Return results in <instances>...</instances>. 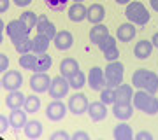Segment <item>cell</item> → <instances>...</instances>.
Here are the masks:
<instances>
[{"label": "cell", "instance_id": "obj_1", "mask_svg": "<svg viewBox=\"0 0 158 140\" xmlns=\"http://www.w3.org/2000/svg\"><path fill=\"white\" fill-rule=\"evenodd\" d=\"M132 86L137 90H144L151 95L158 93V75L153 70L146 68H137L132 75Z\"/></svg>", "mask_w": 158, "mask_h": 140}, {"label": "cell", "instance_id": "obj_2", "mask_svg": "<svg viewBox=\"0 0 158 140\" xmlns=\"http://www.w3.org/2000/svg\"><path fill=\"white\" fill-rule=\"evenodd\" d=\"M132 103H134V107H135L137 110L144 112L148 116H155L158 112V98L144 90H137L134 93Z\"/></svg>", "mask_w": 158, "mask_h": 140}, {"label": "cell", "instance_id": "obj_3", "mask_svg": "<svg viewBox=\"0 0 158 140\" xmlns=\"http://www.w3.org/2000/svg\"><path fill=\"white\" fill-rule=\"evenodd\" d=\"M125 16H127V19L130 23H134L135 26H144L151 19V14L144 7L142 2H130V4H127V7H125Z\"/></svg>", "mask_w": 158, "mask_h": 140}, {"label": "cell", "instance_id": "obj_4", "mask_svg": "<svg viewBox=\"0 0 158 140\" xmlns=\"http://www.w3.org/2000/svg\"><path fill=\"white\" fill-rule=\"evenodd\" d=\"M123 63L121 62H109L107 67L104 68V74H106V81H107V88H118L119 84L123 82Z\"/></svg>", "mask_w": 158, "mask_h": 140}, {"label": "cell", "instance_id": "obj_5", "mask_svg": "<svg viewBox=\"0 0 158 140\" xmlns=\"http://www.w3.org/2000/svg\"><path fill=\"white\" fill-rule=\"evenodd\" d=\"M6 34H7V37L12 40V44H14L18 40H23V39L28 37L30 28H27V25L18 18V19H12V21H9L6 25Z\"/></svg>", "mask_w": 158, "mask_h": 140}, {"label": "cell", "instance_id": "obj_6", "mask_svg": "<svg viewBox=\"0 0 158 140\" xmlns=\"http://www.w3.org/2000/svg\"><path fill=\"white\" fill-rule=\"evenodd\" d=\"M69 90H70V82H69V79L63 77L62 74H60V75H56V77H53L48 93H49L51 98H55V100H62V98H65V96L69 95Z\"/></svg>", "mask_w": 158, "mask_h": 140}, {"label": "cell", "instance_id": "obj_7", "mask_svg": "<svg viewBox=\"0 0 158 140\" xmlns=\"http://www.w3.org/2000/svg\"><path fill=\"white\" fill-rule=\"evenodd\" d=\"M51 81L53 79L48 75V72H34L32 77H30V90L34 93H46L49 91V86H51Z\"/></svg>", "mask_w": 158, "mask_h": 140}, {"label": "cell", "instance_id": "obj_8", "mask_svg": "<svg viewBox=\"0 0 158 140\" xmlns=\"http://www.w3.org/2000/svg\"><path fill=\"white\" fill-rule=\"evenodd\" d=\"M2 88L7 91H16L21 88L23 84V75L21 72H18V70H7V72L2 74Z\"/></svg>", "mask_w": 158, "mask_h": 140}, {"label": "cell", "instance_id": "obj_9", "mask_svg": "<svg viewBox=\"0 0 158 140\" xmlns=\"http://www.w3.org/2000/svg\"><path fill=\"white\" fill-rule=\"evenodd\" d=\"M88 86L93 91H102L104 88H107V81H106V74L100 67H93L88 72Z\"/></svg>", "mask_w": 158, "mask_h": 140}, {"label": "cell", "instance_id": "obj_10", "mask_svg": "<svg viewBox=\"0 0 158 140\" xmlns=\"http://www.w3.org/2000/svg\"><path fill=\"white\" fill-rule=\"evenodd\" d=\"M67 109L69 107L62 100H53L46 107V118L49 121H62L65 118V114H67Z\"/></svg>", "mask_w": 158, "mask_h": 140}, {"label": "cell", "instance_id": "obj_11", "mask_svg": "<svg viewBox=\"0 0 158 140\" xmlns=\"http://www.w3.org/2000/svg\"><path fill=\"white\" fill-rule=\"evenodd\" d=\"M88 98H86L83 93H76V95H72L70 98H69V110L72 112V114H76V116H81V114H85L86 110H88Z\"/></svg>", "mask_w": 158, "mask_h": 140}, {"label": "cell", "instance_id": "obj_12", "mask_svg": "<svg viewBox=\"0 0 158 140\" xmlns=\"http://www.w3.org/2000/svg\"><path fill=\"white\" fill-rule=\"evenodd\" d=\"M88 116L93 123H98V121H104L107 118V107L102 100H97V102H91L88 105Z\"/></svg>", "mask_w": 158, "mask_h": 140}, {"label": "cell", "instance_id": "obj_13", "mask_svg": "<svg viewBox=\"0 0 158 140\" xmlns=\"http://www.w3.org/2000/svg\"><path fill=\"white\" fill-rule=\"evenodd\" d=\"M134 103L128 102V103H121V102H114L113 103V114L114 118L119 119V121H128L132 116H134Z\"/></svg>", "mask_w": 158, "mask_h": 140}, {"label": "cell", "instance_id": "obj_14", "mask_svg": "<svg viewBox=\"0 0 158 140\" xmlns=\"http://www.w3.org/2000/svg\"><path fill=\"white\" fill-rule=\"evenodd\" d=\"M35 30H37V34H42L46 35V37H49L51 40L56 37V26L53 25V23L48 19V16L46 14H40L39 16V21H37V26H35Z\"/></svg>", "mask_w": 158, "mask_h": 140}, {"label": "cell", "instance_id": "obj_15", "mask_svg": "<svg viewBox=\"0 0 158 140\" xmlns=\"http://www.w3.org/2000/svg\"><path fill=\"white\" fill-rule=\"evenodd\" d=\"M53 42H55V47H56L58 51H67L72 47L74 44V37L72 34L69 32V30H60L56 34V37L53 39Z\"/></svg>", "mask_w": 158, "mask_h": 140}, {"label": "cell", "instance_id": "obj_16", "mask_svg": "<svg viewBox=\"0 0 158 140\" xmlns=\"http://www.w3.org/2000/svg\"><path fill=\"white\" fill-rule=\"evenodd\" d=\"M137 34V28L134 23H123V25H119L118 30H116V39L119 42H130V40L135 37Z\"/></svg>", "mask_w": 158, "mask_h": 140}, {"label": "cell", "instance_id": "obj_17", "mask_svg": "<svg viewBox=\"0 0 158 140\" xmlns=\"http://www.w3.org/2000/svg\"><path fill=\"white\" fill-rule=\"evenodd\" d=\"M134 98V86L130 84H119L118 88H114V102H121V103H128Z\"/></svg>", "mask_w": 158, "mask_h": 140}, {"label": "cell", "instance_id": "obj_18", "mask_svg": "<svg viewBox=\"0 0 158 140\" xmlns=\"http://www.w3.org/2000/svg\"><path fill=\"white\" fill-rule=\"evenodd\" d=\"M104 18H106V9H104L102 4H91V6L88 7V14H86L88 23L98 25V23L104 21Z\"/></svg>", "mask_w": 158, "mask_h": 140}, {"label": "cell", "instance_id": "obj_19", "mask_svg": "<svg viewBox=\"0 0 158 140\" xmlns=\"http://www.w3.org/2000/svg\"><path fill=\"white\" fill-rule=\"evenodd\" d=\"M88 9L83 6V2H74L72 6L69 7V19L72 23H81L86 19Z\"/></svg>", "mask_w": 158, "mask_h": 140}, {"label": "cell", "instance_id": "obj_20", "mask_svg": "<svg viewBox=\"0 0 158 140\" xmlns=\"http://www.w3.org/2000/svg\"><path fill=\"white\" fill-rule=\"evenodd\" d=\"M107 35H109V28L106 26L104 23H98V25H93V26L90 28V35H88V37H90L91 44L98 46Z\"/></svg>", "mask_w": 158, "mask_h": 140}, {"label": "cell", "instance_id": "obj_21", "mask_svg": "<svg viewBox=\"0 0 158 140\" xmlns=\"http://www.w3.org/2000/svg\"><path fill=\"white\" fill-rule=\"evenodd\" d=\"M27 114H28V112H27V110H21V109H14V110H11V114H9L11 128H14L16 131H18V130H21V128H25V124L28 123Z\"/></svg>", "mask_w": 158, "mask_h": 140}, {"label": "cell", "instance_id": "obj_22", "mask_svg": "<svg viewBox=\"0 0 158 140\" xmlns=\"http://www.w3.org/2000/svg\"><path fill=\"white\" fill-rule=\"evenodd\" d=\"M153 53V42L151 40H146L142 39L139 40L135 44V47H134V56H135L137 60H146V58H149Z\"/></svg>", "mask_w": 158, "mask_h": 140}, {"label": "cell", "instance_id": "obj_23", "mask_svg": "<svg viewBox=\"0 0 158 140\" xmlns=\"http://www.w3.org/2000/svg\"><path fill=\"white\" fill-rule=\"evenodd\" d=\"M25 100H27V96L23 95L19 90L9 91V95L6 96V105H7V109H11V110H14V109H21V107L25 105Z\"/></svg>", "mask_w": 158, "mask_h": 140}, {"label": "cell", "instance_id": "obj_24", "mask_svg": "<svg viewBox=\"0 0 158 140\" xmlns=\"http://www.w3.org/2000/svg\"><path fill=\"white\" fill-rule=\"evenodd\" d=\"M49 44H51L49 37H46V35H42V34H37L34 39H32V53H35V54L48 53Z\"/></svg>", "mask_w": 158, "mask_h": 140}, {"label": "cell", "instance_id": "obj_25", "mask_svg": "<svg viewBox=\"0 0 158 140\" xmlns=\"http://www.w3.org/2000/svg\"><path fill=\"white\" fill-rule=\"evenodd\" d=\"M79 70V63L77 60H74V58H63L62 63H60V74H62L63 77H70L74 74Z\"/></svg>", "mask_w": 158, "mask_h": 140}, {"label": "cell", "instance_id": "obj_26", "mask_svg": "<svg viewBox=\"0 0 158 140\" xmlns=\"http://www.w3.org/2000/svg\"><path fill=\"white\" fill-rule=\"evenodd\" d=\"M113 137L116 140H132V138H134L132 126H130V124H127L125 121H121V123H119L118 126L113 130Z\"/></svg>", "mask_w": 158, "mask_h": 140}, {"label": "cell", "instance_id": "obj_27", "mask_svg": "<svg viewBox=\"0 0 158 140\" xmlns=\"http://www.w3.org/2000/svg\"><path fill=\"white\" fill-rule=\"evenodd\" d=\"M23 131H25V137H27V138L35 140V138H39L40 135H42V124H40V121L32 119V121H28V123L25 124Z\"/></svg>", "mask_w": 158, "mask_h": 140}, {"label": "cell", "instance_id": "obj_28", "mask_svg": "<svg viewBox=\"0 0 158 140\" xmlns=\"http://www.w3.org/2000/svg\"><path fill=\"white\" fill-rule=\"evenodd\" d=\"M37 56L35 53H27V54L19 56V67L30 72H35V65H37Z\"/></svg>", "mask_w": 158, "mask_h": 140}, {"label": "cell", "instance_id": "obj_29", "mask_svg": "<svg viewBox=\"0 0 158 140\" xmlns=\"http://www.w3.org/2000/svg\"><path fill=\"white\" fill-rule=\"evenodd\" d=\"M53 65V58H51L48 53H42V54L37 56V65H35V72H48Z\"/></svg>", "mask_w": 158, "mask_h": 140}, {"label": "cell", "instance_id": "obj_30", "mask_svg": "<svg viewBox=\"0 0 158 140\" xmlns=\"http://www.w3.org/2000/svg\"><path fill=\"white\" fill-rule=\"evenodd\" d=\"M23 109L28 112V114H35V112H39L40 109V98L37 95H30L27 96V100H25V105Z\"/></svg>", "mask_w": 158, "mask_h": 140}, {"label": "cell", "instance_id": "obj_31", "mask_svg": "<svg viewBox=\"0 0 158 140\" xmlns=\"http://www.w3.org/2000/svg\"><path fill=\"white\" fill-rule=\"evenodd\" d=\"M69 82H70V88H72V90H81V88L86 84V75H85V72L77 70L74 75H70V77H69Z\"/></svg>", "mask_w": 158, "mask_h": 140}, {"label": "cell", "instance_id": "obj_32", "mask_svg": "<svg viewBox=\"0 0 158 140\" xmlns=\"http://www.w3.org/2000/svg\"><path fill=\"white\" fill-rule=\"evenodd\" d=\"M19 19H21L25 25H27V28H35L37 26V21H39V16L35 14V12H32V11H25V12H21V16H19Z\"/></svg>", "mask_w": 158, "mask_h": 140}, {"label": "cell", "instance_id": "obj_33", "mask_svg": "<svg viewBox=\"0 0 158 140\" xmlns=\"http://www.w3.org/2000/svg\"><path fill=\"white\" fill-rule=\"evenodd\" d=\"M14 49H16L19 54H27V53H32V39H30V37H27V39L14 42Z\"/></svg>", "mask_w": 158, "mask_h": 140}, {"label": "cell", "instance_id": "obj_34", "mask_svg": "<svg viewBox=\"0 0 158 140\" xmlns=\"http://www.w3.org/2000/svg\"><path fill=\"white\" fill-rule=\"evenodd\" d=\"M44 2H46V6L55 12L65 11L67 9V4H69V0H44Z\"/></svg>", "mask_w": 158, "mask_h": 140}, {"label": "cell", "instance_id": "obj_35", "mask_svg": "<svg viewBox=\"0 0 158 140\" xmlns=\"http://www.w3.org/2000/svg\"><path fill=\"white\" fill-rule=\"evenodd\" d=\"M100 100L109 105V103H114V88H104L100 91Z\"/></svg>", "mask_w": 158, "mask_h": 140}, {"label": "cell", "instance_id": "obj_36", "mask_svg": "<svg viewBox=\"0 0 158 140\" xmlns=\"http://www.w3.org/2000/svg\"><path fill=\"white\" fill-rule=\"evenodd\" d=\"M104 58H106L107 62H116V60L119 58V49L116 47V46L109 47L107 51H104Z\"/></svg>", "mask_w": 158, "mask_h": 140}, {"label": "cell", "instance_id": "obj_37", "mask_svg": "<svg viewBox=\"0 0 158 140\" xmlns=\"http://www.w3.org/2000/svg\"><path fill=\"white\" fill-rule=\"evenodd\" d=\"M113 46H116V37H113V35H107V37L102 40L100 44H98V49L104 53V51H107L109 47H113Z\"/></svg>", "mask_w": 158, "mask_h": 140}, {"label": "cell", "instance_id": "obj_38", "mask_svg": "<svg viewBox=\"0 0 158 140\" xmlns=\"http://www.w3.org/2000/svg\"><path fill=\"white\" fill-rule=\"evenodd\" d=\"M9 126H11V121H9V116H0V133L4 135L9 130Z\"/></svg>", "mask_w": 158, "mask_h": 140}, {"label": "cell", "instance_id": "obj_39", "mask_svg": "<svg viewBox=\"0 0 158 140\" xmlns=\"http://www.w3.org/2000/svg\"><path fill=\"white\" fill-rule=\"evenodd\" d=\"M49 138H51V140H69V138H70V135H69L67 131L60 130V131H55V133H51Z\"/></svg>", "mask_w": 158, "mask_h": 140}, {"label": "cell", "instance_id": "obj_40", "mask_svg": "<svg viewBox=\"0 0 158 140\" xmlns=\"http://www.w3.org/2000/svg\"><path fill=\"white\" fill-rule=\"evenodd\" d=\"M0 70H2V74L9 70V56L4 54V53L0 54Z\"/></svg>", "mask_w": 158, "mask_h": 140}, {"label": "cell", "instance_id": "obj_41", "mask_svg": "<svg viewBox=\"0 0 158 140\" xmlns=\"http://www.w3.org/2000/svg\"><path fill=\"white\" fill-rule=\"evenodd\" d=\"M72 140H90V135L86 131H76L72 135Z\"/></svg>", "mask_w": 158, "mask_h": 140}, {"label": "cell", "instance_id": "obj_42", "mask_svg": "<svg viewBox=\"0 0 158 140\" xmlns=\"http://www.w3.org/2000/svg\"><path fill=\"white\" fill-rule=\"evenodd\" d=\"M137 140H153V135L149 133V131H139V133L135 135Z\"/></svg>", "mask_w": 158, "mask_h": 140}, {"label": "cell", "instance_id": "obj_43", "mask_svg": "<svg viewBox=\"0 0 158 140\" xmlns=\"http://www.w3.org/2000/svg\"><path fill=\"white\" fill-rule=\"evenodd\" d=\"M9 2L11 0H0V14H4V12L9 11Z\"/></svg>", "mask_w": 158, "mask_h": 140}, {"label": "cell", "instance_id": "obj_44", "mask_svg": "<svg viewBox=\"0 0 158 140\" xmlns=\"http://www.w3.org/2000/svg\"><path fill=\"white\" fill-rule=\"evenodd\" d=\"M14 4H16L18 7H27L32 4V0H14Z\"/></svg>", "mask_w": 158, "mask_h": 140}, {"label": "cell", "instance_id": "obj_45", "mask_svg": "<svg viewBox=\"0 0 158 140\" xmlns=\"http://www.w3.org/2000/svg\"><path fill=\"white\" fill-rule=\"evenodd\" d=\"M151 42H153V47H156V49H158V32H155V34H153Z\"/></svg>", "mask_w": 158, "mask_h": 140}, {"label": "cell", "instance_id": "obj_46", "mask_svg": "<svg viewBox=\"0 0 158 140\" xmlns=\"http://www.w3.org/2000/svg\"><path fill=\"white\" fill-rule=\"evenodd\" d=\"M149 4H151L153 11H156V12H158V0H149Z\"/></svg>", "mask_w": 158, "mask_h": 140}, {"label": "cell", "instance_id": "obj_47", "mask_svg": "<svg viewBox=\"0 0 158 140\" xmlns=\"http://www.w3.org/2000/svg\"><path fill=\"white\" fill-rule=\"evenodd\" d=\"M116 4H119V6H127V4H130L132 0H114Z\"/></svg>", "mask_w": 158, "mask_h": 140}, {"label": "cell", "instance_id": "obj_48", "mask_svg": "<svg viewBox=\"0 0 158 140\" xmlns=\"http://www.w3.org/2000/svg\"><path fill=\"white\" fill-rule=\"evenodd\" d=\"M74 2H83V0H74Z\"/></svg>", "mask_w": 158, "mask_h": 140}]
</instances>
